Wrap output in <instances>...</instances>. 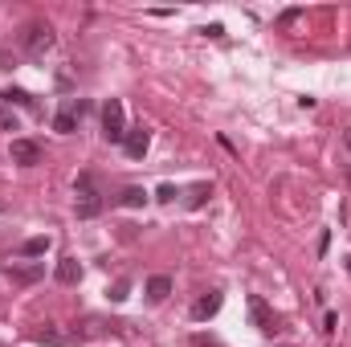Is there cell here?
I'll list each match as a JSON object with an SVG mask.
<instances>
[{"mask_svg": "<svg viewBox=\"0 0 351 347\" xmlns=\"http://www.w3.org/2000/svg\"><path fill=\"white\" fill-rule=\"evenodd\" d=\"M74 192H78V200H74L78 221H90V217H98V213H102V192H98V184H94V176H90V172L78 176Z\"/></svg>", "mask_w": 351, "mask_h": 347, "instance_id": "6da1fadb", "label": "cell"}, {"mask_svg": "<svg viewBox=\"0 0 351 347\" xmlns=\"http://www.w3.org/2000/svg\"><path fill=\"white\" fill-rule=\"evenodd\" d=\"M21 49H25L29 58H45V53L53 49V29H49L45 21H29L25 33H21Z\"/></svg>", "mask_w": 351, "mask_h": 347, "instance_id": "7a4b0ae2", "label": "cell"}, {"mask_svg": "<svg viewBox=\"0 0 351 347\" xmlns=\"http://www.w3.org/2000/svg\"><path fill=\"white\" fill-rule=\"evenodd\" d=\"M102 135H106V143H123L127 139V115H123L119 98H110L102 106Z\"/></svg>", "mask_w": 351, "mask_h": 347, "instance_id": "3957f363", "label": "cell"}, {"mask_svg": "<svg viewBox=\"0 0 351 347\" xmlns=\"http://www.w3.org/2000/svg\"><path fill=\"white\" fill-rule=\"evenodd\" d=\"M8 156H12V164H21V168H37V164L45 160V152H41L37 139H12V143H8Z\"/></svg>", "mask_w": 351, "mask_h": 347, "instance_id": "277c9868", "label": "cell"}, {"mask_svg": "<svg viewBox=\"0 0 351 347\" xmlns=\"http://www.w3.org/2000/svg\"><path fill=\"white\" fill-rule=\"evenodd\" d=\"M250 319H254V327L262 335H278V315L269 311V302H265L262 294H250Z\"/></svg>", "mask_w": 351, "mask_h": 347, "instance_id": "5b68a950", "label": "cell"}, {"mask_svg": "<svg viewBox=\"0 0 351 347\" xmlns=\"http://www.w3.org/2000/svg\"><path fill=\"white\" fill-rule=\"evenodd\" d=\"M86 110V102H78V98H66V106L53 115V131H62V135H74L78 131V115Z\"/></svg>", "mask_w": 351, "mask_h": 347, "instance_id": "8992f818", "label": "cell"}, {"mask_svg": "<svg viewBox=\"0 0 351 347\" xmlns=\"http://www.w3.org/2000/svg\"><path fill=\"white\" fill-rule=\"evenodd\" d=\"M147 147H152V131H147V127H131L127 139H123V152H127L131 160H143Z\"/></svg>", "mask_w": 351, "mask_h": 347, "instance_id": "52a82bcc", "label": "cell"}, {"mask_svg": "<svg viewBox=\"0 0 351 347\" xmlns=\"http://www.w3.org/2000/svg\"><path fill=\"white\" fill-rule=\"evenodd\" d=\"M4 278L16 282V286H33V282L45 278V265H16V261H8V265H4Z\"/></svg>", "mask_w": 351, "mask_h": 347, "instance_id": "ba28073f", "label": "cell"}, {"mask_svg": "<svg viewBox=\"0 0 351 347\" xmlns=\"http://www.w3.org/2000/svg\"><path fill=\"white\" fill-rule=\"evenodd\" d=\"M217 311H221V290H208V294H200V298L192 302V319H196V323L213 319Z\"/></svg>", "mask_w": 351, "mask_h": 347, "instance_id": "9c48e42d", "label": "cell"}, {"mask_svg": "<svg viewBox=\"0 0 351 347\" xmlns=\"http://www.w3.org/2000/svg\"><path fill=\"white\" fill-rule=\"evenodd\" d=\"M78 278H82V261L78 258L58 261V282H62V286H78Z\"/></svg>", "mask_w": 351, "mask_h": 347, "instance_id": "30bf717a", "label": "cell"}, {"mask_svg": "<svg viewBox=\"0 0 351 347\" xmlns=\"http://www.w3.org/2000/svg\"><path fill=\"white\" fill-rule=\"evenodd\" d=\"M168 294H172V278H168V274L147 278V302H164Z\"/></svg>", "mask_w": 351, "mask_h": 347, "instance_id": "8fae6325", "label": "cell"}, {"mask_svg": "<svg viewBox=\"0 0 351 347\" xmlns=\"http://www.w3.org/2000/svg\"><path fill=\"white\" fill-rule=\"evenodd\" d=\"M114 204H123V208H143V204H147V192L131 184V188H123V192L114 196Z\"/></svg>", "mask_w": 351, "mask_h": 347, "instance_id": "7c38bea8", "label": "cell"}, {"mask_svg": "<svg viewBox=\"0 0 351 347\" xmlns=\"http://www.w3.org/2000/svg\"><path fill=\"white\" fill-rule=\"evenodd\" d=\"M49 246H53V241H49V233H41V237H29V241H21V258H41Z\"/></svg>", "mask_w": 351, "mask_h": 347, "instance_id": "4fadbf2b", "label": "cell"}, {"mask_svg": "<svg viewBox=\"0 0 351 347\" xmlns=\"http://www.w3.org/2000/svg\"><path fill=\"white\" fill-rule=\"evenodd\" d=\"M208 192H213L208 184H192V188H188V208H200V204L208 200Z\"/></svg>", "mask_w": 351, "mask_h": 347, "instance_id": "5bb4252c", "label": "cell"}, {"mask_svg": "<svg viewBox=\"0 0 351 347\" xmlns=\"http://www.w3.org/2000/svg\"><path fill=\"white\" fill-rule=\"evenodd\" d=\"M106 294H110V302H127V294H131V278H119Z\"/></svg>", "mask_w": 351, "mask_h": 347, "instance_id": "9a60e30c", "label": "cell"}, {"mask_svg": "<svg viewBox=\"0 0 351 347\" xmlns=\"http://www.w3.org/2000/svg\"><path fill=\"white\" fill-rule=\"evenodd\" d=\"M33 339H37V344H53V347H70V339L58 335V331H33Z\"/></svg>", "mask_w": 351, "mask_h": 347, "instance_id": "2e32d148", "label": "cell"}, {"mask_svg": "<svg viewBox=\"0 0 351 347\" xmlns=\"http://www.w3.org/2000/svg\"><path fill=\"white\" fill-rule=\"evenodd\" d=\"M4 102H8V106H12V102H16V106H33V98H29L25 90H16V86L4 90Z\"/></svg>", "mask_w": 351, "mask_h": 347, "instance_id": "e0dca14e", "label": "cell"}, {"mask_svg": "<svg viewBox=\"0 0 351 347\" xmlns=\"http://www.w3.org/2000/svg\"><path fill=\"white\" fill-rule=\"evenodd\" d=\"M176 196H180V192H176L172 184H160V188H156V200H164V204H172Z\"/></svg>", "mask_w": 351, "mask_h": 347, "instance_id": "ac0fdd59", "label": "cell"}, {"mask_svg": "<svg viewBox=\"0 0 351 347\" xmlns=\"http://www.w3.org/2000/svg\"><path fill=\"white\" fill-rule=\"evenodd\" d=\"M298 16H302V8H286V12H282V21H278V25H282V29H290V25H294V21H298Z\"/></svg>", "mask_w": 351, "mask_h": 347, "instance_id": "d6986e66", "label": "cell"}, {"mask_svg": "<svg viewBox=\"0 0 351 347\" xmlns=\"http://www.w3.org/2000/svg\"><path fill=\"white\" fill-rule=\"evenodd\" d=\"M323 331H327V335H335V331H339V315H335V311H327V319H323Z\"/></svg>", "mask_w": 351, "mask_h": 347, "instance_id": "ffe728a7", "label": "cell"}, {"mask_svg": "<svg viewBox=\"0 0 351 347\" xmlns=\"http://www.w3.org/2000/svg\"><path fill=\"white\" fill-rule=\"evenodd\" d=\"M0 131H16V115L12 110H0Z\"/></svg>", "mask_w": 351, "mask_h": 347, "instance_id": "44dd1931", "label": "cell"}, {"mask_svg": "<svg viewBox=\"0 0 351 347\" xmlns=\"http://www.w3.org/2000/svg\"><path fill=\"white\" fill-rule=\"evenodd\" d=\"M343 265H348V274H351V254H348V258H343Z\"/></svg>", "mask_w": 351, "mask_h": 347, "instance_id": "7402d4cb", "label": "cell"}, {"mask_svg": "<svg viewBox=\"0 0 351 347\" xmlns=\"http://www.w3.org/2000/svg\"><path fill=\"white\" fill-rule=\"evenodd\" d=\"M348 147H351V135H348Z\"/></svg>", "mask_w": 351, "mask_h": 347, "instance_id": "603a6c76", "label": "cell"}, {"mask_svg": "<svg viewBox=\"0 0 351 347\" xmlns=\"http://www.w3.org/2000/svg\"><path fill=\"white\" fill-rule=\"evenodd\" d=\"M0 208H4V204H0Z\"/></svg>", "mask_w": 351, "mask_h": 347, "instance_id": "cb8c5ba5", "label": "cell"}, {"mask_svg": "<svg viewBox=\"0 0 351 347\" xmlns=\"http://www.w3.org/2000/svg\"><path fill=\"white\" fill-rule=\"evenodd\" d=\"M348 180H351V176H348Z\"/></svg>", "mask_w": 351, "mask_h": 347, "instance_id": "d4e9b609", "label": "cell"}]
</instances>
